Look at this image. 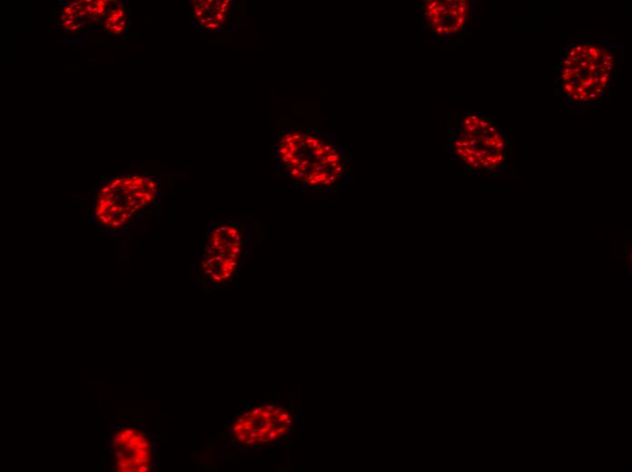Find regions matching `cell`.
I'll use <instances>...</instances> for the list:
<instances>
[{"instance_id":"cell-1","label":"cell","mask_w":632,"mask_h":472,"mask_svg":"<svg viewBox=\"0 0 632 472\" xmlns=\"http://www.w3.org/2000/svg\"><path fill=\"white\" fill-rule=\"evenodd\" d=\"M246 245L244 230L235 221H222L210 233L203 267L216 281H224L234 273Z\"/></svg>"},{"instance_id":"cell-2","label":"cell","mask_w":632,"mask_h":472,"mask_svg":"<svg viewBox=\"0 0 632 472\" xmlns=\"http://www.w3.org/2000/svg\"><path fill=\"white\" fill-rule=\"evenodd\" d=\"M110 447L118 471H148L152 467V439L141 428L119 427L112 435Z\"/></svg>"}]
</instances>
